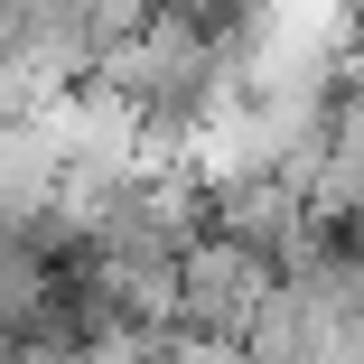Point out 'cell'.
<instances>
[{
  "instance_id": "1",
  "label": "cell",
  "mask_w": 364,
  "mask_h": 364,
  "mask_svg": "<svg viewBox=\"0 0 364 364\" xmlns=\"http://www.w3.org/2000/svg\"><path fill=\"white\" fill-rule=\"evenodd\" d=\"M271 262L252 252V243H234V234H196V252L178 262V318H187V336H196V355H243V336H252V318H262V299H271Z\"/></svg>"
}]
</instances>
